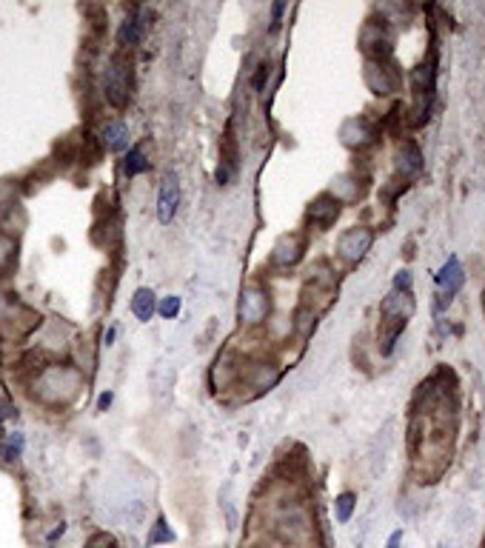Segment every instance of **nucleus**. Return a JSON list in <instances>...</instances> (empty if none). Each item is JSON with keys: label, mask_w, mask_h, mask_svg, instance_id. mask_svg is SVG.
I'll list each match as a JSON object with an SVG mask.
<instances>
[{"label": "nucleus", "mask_w": 485, "mask_h": 548, "mask_svg": "<svg viewBox=\"0 0 485 548\" xmlns=\"http://www.w3.org/2000/svg\"><path fill=\"white\" fill-rule=\"evenodd\" d=\"M106 97H109L112 106H126L131 97V72L123 60H115L106 69Z\"/></svg>", "instance_id": "nucleus-1"}, {"label": "nucleus", "mask_w": 485, "mask_h": 548, "mask_svg": "<svg viewBox=\"0 0 485 548\" xmlns=\"http://www.w3.org/2000/svg\"><path fill=\"white\" fill-rule=\"evenodd\" d=\"M177 206H180V183H177V174H166L163 183H160V194H157V220L160 223H172Z\"/></svg>", "instance_id": "nucleus-2"}, {"label": "nucleus", "mask_w": 485, "mask_h": 548, "mask_svg": "<svg viewBox=\"0 0 485 548\" xmlns=\"http://www.w3.org/2000/svg\"><path fill=\"white\" fill-rule=\"evenodd\" d=\"M371 240H374V234L368 229H348L340 238L337 249H340V254L348 260V263H357V260H363L365 251L371 249Z\"/></svg>", "instance_id": "nucleus-3"}, {"label": "nucleus", "mask_w": 485, "mask_h": 548, "mask_svg": "<svg viewBox=\"0 0 485 548\" xmlns=\"http://www.w3.org/2000/svg\"><path fill=\"white\" fill-rule=\"evenodd\" d=\"M340 215V200L331 194H320L309 208V223L317 229H329Z\"/></svg>", "instance_id": "nucleus-4"}, {"label": "nucleus", "mask_w": 485, "mask_h": 548, "mask_svg": "<svg viewBox=\"0 0 485 548\" xmlns=\"http://www.w3.org/2000/svg\"><path fill=\"white\" fill-rule=\"evenodd\" d=\"M368 86L377 92V94H391L397 86H400V77L394 69H388L383 60L380 63H371L368 69Z\"/></svg>", "instance_id": "nucleus-5"}, {"label": "nucleus", "mask_w": 485, "mask_h": 548, "mask_svg": "<svg viewBox=\"0 0 485 548\" xmlns=\"http://www.w3.org/2000/svg\"><path fill=\"white\" fill-rule=\"evenodd\" d=\"M440 285H443V300H440V306L445 303V300H451L457 292H460V285H463V269H460V260L457 257H451L448 263L443 266V272H440Z\"/></svg>", "instance_id": "nucleus-6"}, {"label": "nucleus", "mask_w": 485, "mask_h": 548, "mask_svg": "<svg viewBox=\"0 0 485 548\" xmlns=\"http://www.w3.org/2000/svg\"><path fill=\"white\" fill-rule=\"evenodd\" d=\"M300 254H303L300 234H286V238H280V243L274 246V260H277V263H283V266L297 263Z\"/></svg>", "instance_id": "nucleus-7"}, {"label": "nucleus", "mask_w": 485, "mask_h": 548, "mask_svg": "<svg viewBox=\"0 0 485 548\" xmlns=\"http://www.w3.org/2000/svg\"><path fill=\"white\" fill-rule=\"evenodd\" d=\"M100 140H103V146L109 149V151H123L129 146V128L123 123H109V126L103 128Z\"/></svg>", "instance_id": "nucleus-8"}, {"label": "nucleus", "mask_w": 485, "mask_h": 548, "mask_svg": "<svg viewBox=\"0 0 485 548\" xmlns=\"http://www.w3.org/2000/svg\"><path fill=\"white\" fill-rule=\"evenodd\" d=\"M397 166H400L402 177L417 174V172L422 169V154H420V149H417L414 143H406V146L400 149V160H397Z\"/></svg>", "instance_id": "nucleus-9"}, {"label": "nucleus", "mask_w": 485, "mask_h": 548, "mask_svg": "<svg viewBox=\"0 0 485 548\" xmlns=\"http://www.w3.org/2000/svg\"><path fill=\"white\" fill-rule=\"evenodd\" d=\"M131 311H134V317L143 320V323L151 320V315H154V292L151 289H138V292H134Z\"/></svg>", "instance_id": "nucleus-10"}, {"label": "nucleus", "mask_w": 485, "mask_h": 548, "mask_svg": "<svg viewBox=\"0 0 485 548\" xmlns=\"http://www.w3.org/2000/svg\"><path fill=\"white\" fill-rule=\"evenodd\" d=\"M280 531L288 542H297L306 537V517L300 511H291L286 520H280Z\"/></svg>", "instance_id": "nucleus-11"}, {"label": "nucleus", "mask_w": 485, "mask_h": 548, "mask_svg": "<svg viewBox=\"0 0 485 548\" xmlns=\"http://www.w3.org/2000/svg\"><path fill=\"white\" fill-rule=\"evenodd\" d=\"M140 38H143V23H140V17H138V15L126 17L123 26H120V32H117V40H120L123 46H134Z\"/></svg>", "instance_id": "nucleus-12"}, {"label": "nucleus", "mask_w": 485, "mask_h": 548, "mask_svg": "<svg viewBox=\"0 0 485 548\" xmlns=\"http://www.w3.org/2000/svg\"><path fill=\"white\" fill-rule=\"evenodd\" d=\"M263 311H265V300L263 297H257V294H246L243 297V303H240V315L246 317V320H260L263 317Z\"/></svg>", "instance_id": "nucleus-13"}, {"label": "nucleus", "mask_w": 485, "mask_h": 548, "mask_svg": "<svg viewBox=\"0 0 485 548\" xmlns=\"http://www.w3.org/2000/svg\"><path fill=\"white\" fill-rule=\"evenodd\" d=\"M123 169H126V174H129V177H134V174H140V172H146V169H149V160L143 158V149H140V146H131V149H129Z\"/></svg>", "instance_id": "nucleus-14"}, {"label": "nucleus", "mask_w": 485, "mask_h": 548, "mask_svg": "<svg viewBox=\"0 0 485 548\" xmlns=\"http://www.w3.org/2000/svg\"><path fill=\"white\" fill-rule=\"evenodd\" d=\"M352 508H354V494H343V497L337 500V517L343 520V523L352 517Z\"/></svg>", "instance_id": "nucleus-15"}, {"label": "nucleus", "mask_w": 485, "mask_h": 548, "mask_svg": "<svg viewBox=\"0 0 485 548\" xmlns=\"http://www.w3.org/2000/svg\"><path fill=\"white\" fill-rule=\"evenodd\" d=\"M180 311V297H166L163 303H160V315L163 317H174Z\"/></svg>", "instance_id": "nucleus-16"}, {"label": "nucleus", "mask_w": 485, "mask_h": 548, "mask_svg": "<svg viewBox=\"0 0 485 548\" xmlns=\"http://www.w3.org/2000/svg\"><path fill=\"white\" fill-rule=\"evenodd\" d=\"M268 72H272V66L263 63L260 72H257V81H254V89H257V92H263V86H265V81H268Z\"/></svg>", "instance_id": "nucleus-17"}, {"label": "nucleus", "mask_w": 485, "mask_h": 548, "mask_svg": "<svg viewBox=\"0 0 485 548\" xmlns=\"http://www.w3.org/2000/svg\"><path fill=\"white\" fill-rule=\"evenodd\" d=\"M172 534L166 531V523H163V520H160V523H157V534L154 537H149V542H157V540H169Z\"/></svg>", "instance_id": "nucleus-18"}, {"label": "nucleus", "mask_w": 485, "mask_h": 548, "mask_svg": "<svg viewBox=\"0 0 485 548\" xmlns=\"http://www.w3.org/2000/svg\"><path fill=\"white\" fill-rule=\"evenodd\" d=\"M112 400H115V395H112V391H106V395H100V400H97V408L106 411V408L112 406Z\"/></svg>", "instance_id": "nucleus-19"}, {"label": "nucleus", "mask_w": 485, "mask_h": 548, "mask_svg": "<svg viewBox=\"0 0 485 548\" xmlns=\"http://www.w3.org/2000/svg\"><path fill=\"white\" fill-rule=\"evenodd\" d=\"M397 540H400V534H394V537H391V542H388V548H397Z\"/></svg>", "instance_id": "nucleus-20"}]
</instances>
